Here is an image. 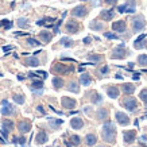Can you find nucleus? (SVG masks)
Listing matches in <instances>:
<instances>
[{
    "mask_svg": "<svg viewBox=\"0 0 147 147\" xmlns=\"http://www.w3.org/2000/svg\"><path fill=\"white\" fill-rule=\"evenodd\" d=\"M70 125L73 129H80L82 128V125H84V121L81 120L80 117H73L70 120Z\"/></svg>",
    "mask_w": 147,
    "mask_h": 147,
    "instance_id": "14",
    "label": "nucleus"
},
{
    "mask_svg": "<svg viewBox=\"0 0 147 147\" xmlns=\"http://www.w3.org/2000/svg\"><path fill=\"white\" fill-rule=\"evenodd\" d=\"M35 74H36V76H42V78H46V77H47V73H46V71H43V70H38Z\"/></svg>",
    "mask_w": 147,
    "mask_h": 147,
    "instance_id": "45",
    "label": "nucleus"
},
{
    "mask_svg": "<svg viewBox=\"0 0 147 147\" xmlns=\"http://www.w3.org/2000/svg\"><path fill=\"white\" fill-rule=\"evenodd\" d=\"M24 78H26V77L23 76V74H18V80H19V81H23Z\"/></svg>",
    "mask_w": 147,
    "mask_h": 147,
    "instance_id": "53",
    "label": "nucleus"
},
{
    "mask_svg": "<svg viewBox=\"0 0 147 147\" xmlns=\"http://www.w3.org/2000/svg\"><path fill=\"white\" fill-rule=\"evenodd\" d=\"M104 35H105V38H108V39H117V38H119L117 35H115V34H112V32H105Z\"/></svg>",
    "mask_w": 147,
    "mask_h": 147,
    "instance_id": "44",
    "label": "nucleus"
},
{
    "mask_svg": "<svg viewBox=\"0 0 147 147\" xmlns=\"http://www.w3.org/2000/svg\"><path fill=\"white\" fill-rule=\"evenodd\" d=\"M90 40H92V39H90L89 36H86V38H84V43H89Z\"/></svg>",
    "mask_w": 147,
    "mask_h": 147,
    "instance_id": "54",
    "label": "nucleus"
},
{
    "mask_svg": "<svg viewBox=\"0 0 147 147\" xmlns=\"http://www.w3.org/2000/svg\"><path fill=\"white\" fill-rule=\"evenodd\" d=\"M132 66H134V63L129 62V63H128V67H129V69H132Z\"/></svg>",
    "mask_w": 147,
    "mask_h": 147,
    "instance_id": "56",
    "label": "nucleus"
},
{
    "mask_svg": "<svg viewBox=\"0 0 147 147\" xmlns=\"http://www.w3.org/2000/svg\"><path fill=\"white\" fill-rule=\"evenodd\" d=\"M1 129H4L9 134V131L13 129V121L12 120H3L1 121Z\"/></svg>",
    "mask_w": 147,
    "mask_h": 147,
    "instance_id": "19",
    "label": "nucleus"
},
{
    "mask_svg": "<svg viewBox=\"0 0 147 147\" xmlns=\"http://www.w3.org/2000/svg\"><path fill=\"white\" fill-rule=\"evenodd\" d=\"M139 97L142 98V101H144L147 104V89H143L140 92V94H139Z\"/></svg>",
    "mask_w": 147,
    "mask_h": 147,
    "instance_id": "42",
    "label": "nucleus"
},
{
    "mask_svg": "<svg viewBox=\"0 0 147 147\" xmlns=\"http://www.w3.org/2000/svg\"><path fill=\"white\" fill-rule=\"evenodd\" d=\"M51 71L57 73V74H70L74 71V67L70 65H63V63H54Z\"/></svg>",
    "mask_w": 147,
    "mask_h": 147,
    "instance_id": "2",
    "label": "nucleus"
},
{
    "mask_svg": "<svg viewBox=\"0 0 147 147\" xmlns=\"http://www.w3.org/2000/svg\"><path fill=\"white\" fill-rule=\"evenodd\" d=\"M80 30V24L74 20H70V22L66 23V31L70 32V34H76L77 31Z\"/></svg>",
    "mask_w": 147,
    "mask_h": 147,
    "instance_id": "10",
    "label": "nucleus"
},
{
    "mask_svg": "<svg viewBox=\"0 0 147 147\" xmlns=\"http://www.w3.org/2000/svg\"><path fill=\"white\" fill-rule=\"evenodd\" d=\"M53 85L55 89H61L63 86V80L61 78V77H54L53 78Z\"/></svg>",
    "mask_w": 147,
    "mask_h": 147,
    "instance_id": "25",
    "label": "nucleus"
},
{
    "mask_svg": "<svg viewBox=\"0 0 147 147\" xmlns=\"http://www.w3.org/2000/svg\"><path fill=\"white\" fill-rule=\"evenodd\" d=\"M43 88V82L42 81H38V80H34L32 81V85H31V89H42Z\"/></svg>",
    "mask_w": 147,
    "mask_h": 147,
    "instance_id": "33",
    "label": "nucleus"
},
{
    "mask_svg": "<svg viewBox=\"0 0 147 147\" xmlns=\"http://www.w3.org/2000/svg\"><path fill=\"white\" fill-rule=\"evenodd\" d=\"M121 104L124 105L128 111H135L136 109V107H138V102H136V100H135L134 97H127V98H124L123 101H121Z\"/></svg>",
    "mask_w": 147,
    "mask_h": 147,
    "instance_id": "4",
    "label": "nucleus"
},
{
    "mask_svg": "<svg viewBox=\"0 0 147 147\" xmlns=\"http://www.w3.org/2000/svg\"><path fill=\"white\" fill-rule=\"evenodd\" d=\"M117 11H119V12H120V13H123V12L132 13V12H135V7H134V4H132L131 1H128V4L119 5V8H117Z\"/></svg>",
    "mask_w": 147,
    "mask_h": 147,
    "instance_id": "12",
    "label": "nucleus"
},
{
    "mask_svg": "<svg viewBox=\"0 0 147 147\" xmlns=\"http://www.w3.org/2000/svg\"><path fill=\"white\" fill-rule=\"evenodd\" d=\"M97 119L98 120H108V111L107 109H98Z\"/></svg>",
    "mask_w": 147,
    "mask_h": 147,
    "instance_id": "27",
    "label": "nucleus"
},
{
    "mask_svg": "<svg viewBox=\"0 0 147 147\" xmlns=\"http://www.w3.org/2000/svg\"><path fill=\"white\" fill-rule=\"evenodd\" d=\"M146 36H147V34H142V35H140V36H138V39H135V43H134L135 49H142V47H143L142 40L144 39Z\"/></svg>",
    "mask_w": 147,
    "mask_h": 147,
    "instance_id": "26",
    "label": "nucleus"
},
{
    "mask_svg": "<svg viewBox=\"0 0 147 147\" xmlns=\"http://www.w3.org/2000/svg\"><path fill=\"white\" fill-rule=\"evenodd\" d=\"M26 63L28 66H39V59L36 57H28L26 59Z\"/></svg>",
    "mask_w": 147,
    "mask_h": 147,
    "instance_id": "24",
    "label": "nucleus"
},
{
    "mask_svg": "<svg viewBox=\"0 0 147 147\" xmlns=\"http://www.w3.org/2000/svg\"><path fill=\"white\" fill-rule=\"evenodd\" d=\"M18 26L22 27V28H26V27H28V19H26V18H19L18 19Z\"/></svg>",
    "mask_w": 147,
    "mask_h": 147,
    "instance_id": "34",
    "label": "nucleus"
},
{
    "mask_svg": "<svg viewBox=\"0 0 147 147\" xmlns=\"http://www.w3.org/2000/svg\"><path fill=\"white\" fill-rule=\"evenodd\" d=\"M101 138L108 143H115L116 139V127L112 121H105L102 125V131H101Z\"/></svg>",
    "mask_w": 147,
    "mask_h": 147,
    "instance_id": "1",
    "label": "nucleus"
},
{
    "mask_svg": "<svg viewBox=\"0 0 147 147\" xmlns=\"http://www.w3.org/2000/svg\"><path fill=\"white\" fill-rule=\"evenodd\" d=\"M116 120H117V123L121 125H128L129 124L128 116L124 115L123 112H116Z\"/></svg>",
    "mask_w": 147,
    "mask_h": 147,
    "instance_id": "11",
    "label": "nucleus"
},
{
    "mask_svg": "<svg viewBox=\"0 0 147 147\" xmlns=\"http://www.w3.org/2000/svg\"><path fill=\"white\" fill-rule=\"evenodd\" d=\"M100 147H102V146H100Z\"/></svg>",
    "mask_w": 147,
    "mask_h": 147,
    "instance_id": "57",
    "label": "nucleus"
},
{
    "mask_svg": "<svg viewBox=\"0 0 147 147\" xmlns=\"http://www.w3.org/2000/svg\"><path fill=\"white\" fill-rule=\"evenodd\" d=\"M61 104H62L63 108H66V109H73V108L76 107V100L74 98H70V97H62L61 100Z\"/></svg>",
    "mask_w": 147,
    "mask_h": 147,
    "instance_id": "8",
    "label": "nucleus"
},
{
    "mask_svg": "<svg viewBox=\"0 0 147 147\" xmlns=\"http://www.w3.org/2000/svg\"><path fill=\"white\" fill-rule=\"evenodd\" d=\"M88 58H89L90 61H93V62H98V61L101 59V57H100V55H96V54H90V55H88Z\"/></svg>",
    "mask_w": 147,
    "mask_h": 147,
    "instance_id": "43",
    "label": "nucleus"
},
{
    "mask_svg": "<svg viewBox=\"0 0 147 147\" xmlns=\"http://www.w3.org/2000/svg\"><path fill=\"white\" fill-rule=\"evenodd\" d=\"M70 142H71L73 146H78V144H80V136H77V135H71Z\"/></svg>",
    "mask_w": 147,
    "mask_h": 147,
    "instance_id": "37",
    "label": "nucleus"
},
{
    "mask_svg": "<svg viewBox=\"0 0 147 147\" xmlns=\"http://www.w3.org/2000/svg\"><path fill=\"white\" fill-rule=\"evenodd\" d=\"M102 73V74H105V73H108V67L107 66H104V67H101V70H100Z\"/></svg>",
    "mask_w": 147,
    "mask_h": 147,
    "instance_id": "48",
    "label": "nucleus"
},
{
    "mask_svg": "<svg viewBox=\"0 0 147 147\" xmlns=\"http://www.w3.org/2000/svg\"><path fill=\"white\" fill-rule=\"evenodd\" d=\"M104 1H105L107 4H115L116 3V0H104Z\"/></svg>",
    "mask_w": 147,
    "mask_h": 147,
    "instance_id": "51",
    "label": "nucleus"
},
{
    "mask_svg": "<svg viewBox=\"0 0 147 147\" xmlns=\"http://www.w3.org/2000/svg\"><path fill=\"white\" fill-rule=\"evenodd\" d=\"M101 101H102L101 94H98V93H93V98H92V102H94V104H100Z\"/></svg>",
    "mask_w": 147,
    "mask_h": 147,
    "instance_id": "38",
    "label": "nucleus"
},
{
    "mask_svg": "<svg viewBox=\"0 0 147 147\" xmlns=\"http://www.w3.org/2000/svg\"><path fill=\"white\" fill-rule=\"evenodd\" d=\"M107 93L111 98H116L117 96H119V89H117L116 86H111V88H108Z\"/></svg>",
    "mask_w": 147,
    "mask_h": 147,
    "instance_id": "23",
    "label": "nucleus"
},
{
    "mask_svg": "<svg viewBox=\"0 0 147 147\" xmlns=\"http://www.w3.org/2000/svg\"><path fill=\"white\" fill-rule=\"evenodd\" d=\"M12 49V46H4L3 47V51H8V50H11Z\"/></svg>",
    "mask_w": 147,
    "mask_h": 147,
    "instance_id": "52",
    "label": "nucleus"
},
{
    "mask_svg": "<svg viewBox=\"0 0 147 147\" xmlns=\"http://www.w3.org/2000/svg\"><path fill=\"white\" fill-rule=\"evenodd\" d=\"M67 89L70 90V92H73V93H78V85H77V82H74V81H71V82H69V85H67Z\"/></svg>",
    "mask_w": 147,
    "mask_h": 147,
    "instance_id": "30",
    "label": "nucleus"
},
{
    "mask_svg": "<svg viewBox=\"0 0 147 147\" xmlns=\"http://www.w3.org/2000/svg\"><path fill=\"white\" fill-rule=\"evenodd\" d=\"M36 109H38L42 115H45V109H43V107H42V105H38V107H36Z\"/></svg>",
    "mask_w": 147,
    "mask_h": 147,
    "instance_id": "46",
    "label": "nucleus"
},
{
    "mask_svg": "<svg viewBox=\"0 0 147 147\" xmlns=\"http://www.w3.org/2000/svg\"><path fill=\"white\" fill-rule=\"evenodd\" d=\"M139 140H140V142H142V143H144V144H146V142H147V138H146V136H140V138H139Z\"/></svg>",
    "mask_w": 147,
    "mask_h": 147,
    "instance_id": "49",
    "label": "nucleus"
},
{
    "mask_svg": "<svg viewBox=\"0 0 147 147\" xmlns=\"http://www.w3.org/2000/svg\"><path fill=\"white\" fill-rule=\"evenodd\" d=\"M46 22H55V19H54V18H43V19H40V20H38V22H36V24H38V26L47 24V27H51V24H49V23H46Z\"/></svg>",
    "mask_w": 147,
    "mask_h": 147,
    "instance_id": "28",
    "label": "nucleus"
},
{
    "mask_svg": "<svg viewBox=\"0 0 147 147\" xmlns=\"http://www.w3.org/2000/svg\"><path fill=\"white\" fill-rule=\"evenodd\" d=\"M15 34V36H22V35H27L26 32H22V31H16V32H13Z\"/></svg>",
    "mask_w": 147,
    "mask_h": 147,
    "instance_id": "47",
    "label": "nucleus"
},
{
    "mask_svg": "<svg viewBox=\"0 0 147 147\" xmlns=\"http://www.w3.org/2000/svg\"><path fill=\"white\" fill-rule=\"evenodd\" d=\"M0 142L3 143V144H4V143H7V142H5V138H3V136H0Z\"/></svg>",
    "mask_w": 147,
    "mask_h": 147,
    "instance_id": "55",
    "label": "nucleus"
},
{
    "mask_svg": "<svg viewBox=\"0 0 147 147\" xmlns=\"http://www.w3.org/2000/svg\"><path fill=\"white\" fill-rule=\"evenodd\" d=\"M4 27L5 30H8V28H11L12 27V22H9V20H1L0 22V27Z\"/></svg>",
    "mask_w": 147,
    "mask_h": 147,
    "instance_id": "40",
    "label": "nucleus"
},
{
    "mask_svg": "<svg viewBox=\"0 0 147 147\" xmlns=\"http://www.w3.org/2000/svg\"><path fill=\"white\" fill-rule=\"evenodd\" d=\"M123 139H124L125 143H132L135 139V131H124V134H123Z\"/></svg>",
    "mask_w": 147,
    "mask_h": 147,
    "instance_id": "16",
    "label": "nucleus"
},
{
    "mask_svg": "<svg viewBox=\"0 0 147 147\" xmlns=\"http://www.w3.org/2000/svg\"><path fill=\"white\" fill-rule=\"evenodd\" d=\"M100 15H101V18L104 19V20H111V19L113 18L115 12H113V9H102Z\"/></svg>",
    "mask_w": 147,
    "mask_h": 147,
    "instance_id": "18",
    "label": "nucleus"
},
{
    "mask_svg": "<svg viewBox=\"0 0 147 147\" xmlns=\"http://www.w3.org/2000/svg\"><path fill=\"white\" fill-rule=\"evenodd\" d=\"M27 43H28L30 46H34V47H36V46H40L39 40L34 39V38H28V39H27Z\"/></svg>",
    "mask_w": 147,
    "mask_h": 147,
    "instance_id": "39",
    "label": "nucleus"
},
{
    "mask_svg": "<svg viewBox=\"0 0 147 147\" xmlns=\"http://www.w3.org/2000/svg\"><path fill=\"white\" fill-rule=\"evenodd\" d=\"M13 113V107L8 102V100H3L1 101V115L8 116Z\"/></svg>",
    "mask_w": 147,
    "mask_h": 147,
    "instance_id": "5",
    "label": "nucleus"
},
{
    "mask_svg": "<svg viewBox=\"0 0 147 147\" xmlns=\"http://www.w3.org/2000/svg\"><path fill=\"white\" fill-rule=\"evenodd\" d=\"M18 129L22 132V134H26V132H28L30 129H31V123L28 120H22L18 123Z\"/></svg>",
    "mask_w": 147,
    "mask_h": 147,
    "instance_id": "9",
    "label": "nucleus"
},
{
    "mask_svg": "<svg viewBox=\"0 0 147 147\" xmlns=\"http://www.w3.org/2000/svg\"><path fill=\"white\" fill-rule=\"evenodd\" d=\"M59 43L63 45L65 47H70V46H73V40H71L70 38H67V36H63L62 39L59 40Z\"/></svg>",
    "mask_w": 147,
    "mask_h": 147,
    "instance_id": "29",
    "label": "nucleus"
},
{
    "mask_svg": "<svg viewBox=\"0 0 147 147\" xmlns=\"http://www.w3.org/2000/svg\"><path fill=\"white\" fill-rule=\"evenodd\" d=\"M144 26H146V20H144V18H143L142 15L135 16V19H134V31H140Z\"/></svg>",
    "mask_w": 147,
    "mask_h": 147,
    "instance_id": "6",
    "label": "nucleus"
},
{
    "mask_svg": "<svg viewBox=\"0 0 147 147\" xmlns=\"http://www.w3.org/2000/svg\"><path fill=\"white\" fill-rule=\"evenodd\" d=\"M132 80H135V81L139 80V73H134V76H132Z\"/></svg>",
    "mask_w": 147,
    "mask_h": 147,
    "instance_id": "50",
    "label": "nucleus"
},
{
    "mask_svg": "<svg viewBox=\"0 0 147 147\" xmlns=\"http://www.w3.org/2000/svg\"><path fill=\"white\" fill-rule=\"evenodd\" d=\"M39 38L43 40L45 43H49L50 40H51V38H53V35H51L49 31H40L39 32Z\"/></svg>",
    "mask_w": 147,
    "mask_h": 147,
    "instance_id": "21",
    "label": "nucleus"
},
{
    "mask_svg": "<svg viewBox=\"0 0 147 147\" xmlns=\"http://www.w3.org/2000/svg\"><path fill=\"white\" fill-rule=\"evenodd\" d=\"M138 62L140 63L142 66H146V65H147V55H144V54L139 55V57H138Z\"/></svg>",
    "mask_w": 147,
    "mask_h": 147,
    "instance_id": "36",
    "label": "nucleus"
},
{
    "mask_svg": "<svg viewBox=\"0 0 147 147\" xmlns=\"http://www.w3.org/2000/svg\"><path fill=\"white\" fill-rule=\"evenodd\" d=\"M89 27L92 28V30H96V31H98V30H102V23H98V22H92L89 24Z\"/></svg>",
    "mask_w": 147,
    "mask_h": 147,
    "instance_id": "35",
    "label": "nucleus"
},
{
    "mask_svg": "<svg viewBox=\"0 0 147 147\" xmlns=\"http://www.w3.org/2000/svg\"><path fill=\"white\" fill-rule=\"evenodd\" d=\"M35 142L39 143V144H43V143L47 142V134H46L45 131H39L35 136Z\"/></svg>",
    "mask_w": 147,
    "mask_h": 147,
    "instance_id": "15",
    "label": "nucleus"
},
{
    "mask_svg": "<svg viewBox=\"0 0 147 147\" xmlns=\"http://www.w3.org/2000/svg\"><path fill=\"white\" fill-rule=\"evenodd\" d=\"M80 82H81V85L88 86V85H90V82H92V78H90L89 74L84 73V74H81V77H80Z\"/></svg>",
    "mask_w": 147,
    "mask_h": 147,
    "instance_id": "20",
    "label": "nucleus"
},
{
    "mask_svg": "<svg viewBox=\"0 0 147 147\" xmlns=\"http://www.w3.org/2000/svg\"><path fill=\"white\" fill-rule=\"evenodd\" d=\"M86 12H88V9H86L85 5H77L76 8H73L71 15H73V16H77V18H84L85 15H86Z\"/></svg>",
    "mask_w": 147,
    "mask_h": 147,
    "instance_id": "7",
    "label": "nucleus"
},
{
    "mask_svg": "<svg viewBox=\"0 0 147 147\" xmlns=\"http://www.w3.org/2000/svg\"><path fill=\"white\" fill-rule=\"evenodd\" d=\"M12 100L16 102V104H24V96H23V94H13Z\"/></svg>",
    "mask_w": 147,
    "mask_h": 147,
    "instance_id": "31",
    "label": "nucleus"
},
{
    "mask_svg": "<svg viewBox=\"0 0 147 147\" xmlns=\"http://www.w3.org/2000/svg\"><path fill=\"white\" fill-rule=\"evenodd\" d=\"M125 54H127L125 47H124V45L121 43V45H119L117 47L113 49V51H112V58H113V59H120V58L125 57Z\"/></svg>",
    "mask_w": 147,
    "mask_h": 147,
    "instance_id": "3",
    "label": "nucleus"
},
{
    "mask_svg": "<svg viewBox=\"0 0 147 147\" xmlns=\"http://www.w3.org/2000/svg\"><path fill=\"white\" fill-rule=\"evenodd\" d=\"M49 123L51 127H58V125H61L63 123V120H61V119H51V117H49Z\"/></svg>",
    "mask_w": 147,
    "mask_h": 147,
    "instance_id": "32",
    "label": "nucleus"
},
{
    "mask_svg": "<svg viewBox=\"0 0 147 147\" xmlns=\"http://www.w3.org/2000/svg\"><path fill=\"white\" fill-rule=\"evenodd\" d=\"M120 88H121V90H123L125 94H132L135 92V86L132 84H128V82H124Z\"/></svg>",
    "mask_w": 147,
    "mask_h": 147,
    "instance_id": "17",
    "label": "nucleus"
},
{
    "mask_svg": "<svg viewBox=\"0 0 147 147\" xmlns=\"http://www.w3.org/2000/svg\"><path fill=\"white\" fill-rule=\"evenodd\" d=\"M112 30H113V31L123 32L125 30V23L123 22V20H117V22L112 23Z\"/></svg>",
    "mask_w": 147,
    "mask_h": 147,
    "instance_id": "13",
    "label": "nucleus"
},
{
    "mask_svg": "<svg viewBox=\"0 0 147 147\" xmlns=\"http://www.w3.org/2000/svg\"><path fill=\"white\" fill-rule=\"evenodd\" d=\"M12 142L15 143V144H24L26 139H24V138H19V136H13V138H12Z\"/></svg>",
    "mask_w": 147,
    "mask_h": 147,
    "instance_id": "41",
    "label": "nucleus"
},
{
    "mask_svg": "<svg viewBox=\"0 0 147 147\" xmlns=\"http://www.w3.org/2000/svg\"><path fill=\"white\" fill-rule=\"evenodd\" d=\"M85 140H86V144H88V146H94L96 142H97V138H96V135H93V134H88L86 138H85Z\"/></svg>",
    "mask_w": 147,
    "mask_h": 147,
    "instance_id": "22",
    "label": "nucleus"
}]
</instances>
